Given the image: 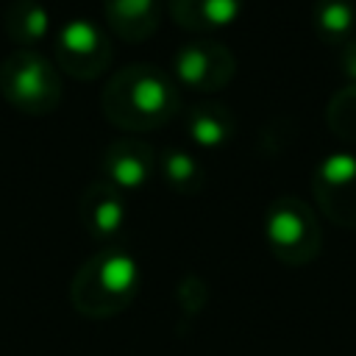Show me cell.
<instances>
[{
    "mask_svg": "<svg viewBox=\"0 0 356 356\" xmlns=\"http://www.w3.org/2000/svg\"><path fill=\"white\" fill-rule=\"evenodd\" d=\"M100 108L114 128L145 134L167 125L178 114L181 92L175 78L161 67L128 64L103 86Z\"/></svg>",
    "mask_w": 356,
    "mask_h": 356,
    "instance_id": "6da1fadb",
    "label": "cell"
},
{
    "mask_svg": "<svg viewBox=\"0 0 356 356\" xmlns=\"http://www.w3.org/2000/svg\"><path fill=\"white\" fill-rule=\"evenodd\" d=\"M139 292V264L120 248L89 256L70 281V303L81 317L108 320L125 312Z\"/></svg>",
    "mask_w": 356,
    "mask_h": 356,
    "instance_id": "7a4b0ae2",
    "label": "cell"
},
{
    "mask_svg": "<svg viewBox=\"0 0 356 356\" xmlns=\"http://www.w3.org/2000/svg\"><path fill=\"white\" fill-rule=\"evenodd\" d=\"M0 95L11 108L44 117L61 103V72L42 53L19 47L0 64Z\"/></svg>",
    "mask_w": 356,
    "mask_h": 356,
    "instance_id": "3957f363",
    "label": "cell"
},
{
    "mask_svg": "<svg viewBox=\"0 0 356 356\" xmlns=\"http://www.w3.org/2000/svg\"><path fill=\"white\" fill-rule=\"evenodd\" d=\"M264 239L270 253L289 267H303L320 256L323 248V234L317 214L312 206L300 197L284 195L275 197L267 206L264 214Z\"/></svg>",
    "mask_w": 356,
    "mask_h": 356,
    "instance_id": "277c9868",
    "label": "cell"
},
{
    "mask_svg": "<svg viewBox=\"0 0 356 356\" xmlns=\"http://www.w3.org/2000/svg\"><path fill=\"white\" fill-rule=\"evenodd\" d=\"M111 39L108 33L83 17H75L64 22L53 42V56L58 64V72L75 78V81H95L100 78L111 64Z\"/></svg>",
    "mask_w": 356,
    "mask_h": 356,
    "instance_id": "5b68a950",
    "label": "cell"
},
{
    "mask_svg": "<svg viewBox=\"0 0 356 356\" xmlns=\"http://www.w3.org/2000/svg\"><path fill=\"white\" fill-rule=\"evenodd\" d=\"M234 75H236V58L231 47L206 36L184 42L172 56V78L203 95L225 89L234 81Z\"/></svg>",
    "mask_w": 356,
    "mask_h": 356,
    "instance_id": "8992f818",
    "label": "cell"
},
{
    "mask_svg": "<svg viewBox=\"0 0 356 356\" xmlns=\"http://www.w3.org/2000/svg\"><path fill=\"white\" fill-rule=\"evenodd\" d=\"M312 195L323 217L356 231V156L331 153L312 175Z\"/></svg>",
    "mask_w": 356,
    "mask_h": 356,
    "instance_id": "52a82bcc",
    "label": "cell"
},
{
    "mask_svg": "<svg viewBox=\"0 0 356 356\" xmlns=\"http://www.w3.org/2000/svg\"><path fill=\"white\" fill-rule=\"evenodd\" d=\"M100 172L120 192H142L156 178V150L145 139H117L103 150Z\"/></svg>",
    "mask_w": 356,
    "mask_h": 356,
    "instance_id": "ba28073f",
    "label": "cell"
},
{
    "mask_svg": "<svg viewBox=\"0 0 356 356\" xmlns=\"http://www.w3.org/2000/svg\"><path fill=\"white\" fill-rule=\"evenodd\" d=\"M78 217L92 239H114L125 228V200L111 184L92 181L78 200Z\"/></svg>",
    "mask_w": 356,
    "mask_h": 356,
    "instance_id": "9c48e42d",
    "label": "cell"
},
{
    "mask_svg": "<svg viewBox=\"0 0 356 356\" xmlns=\"http://www.w3.org/2000/svg\"><path fill=\"white\" fill-rule=\"evenodd\" d=\"M242 6L245 0H167L170 17L197 36L228 28L239 17Z\"/></svg>",
    "mask_w": 356,
    "mask_h": 356,
    "instance_id": "30bf717a",
    "label": "cell"
},
{
    "mask_svg": "<svg viewBox=\"0 0 356 356\" xmlns=\"http://www.w3.org/2000/svg\"><path fill=\"white\" fill-rule=\"evenodd\" d=\"M184 131L197 147L217 150L234 139L236 120L228 106H222L217 100H200V103L189 106V111L184 117Z\"/></svg>",
    "mask_w": 356,
    "mask_h": 356,
    "instance_id": "8fae6325",
    "label": "cell"
},
{
    "mask_svg": "<svg viewBox=\"0 0 356 356\" xmlns=\"http://www.w3.org/2000/svg\"><path fill=\"white\" fill-rule=\"evenodd\" d=\"M108 28L125 42H145L156 33L161 19L159 0H103Z\"/></svg>",
    "mask_w": 356,
    "mask_h": 356,
    "instance_id": "7c38bea8",
    "label": "cell"
},
{
    "mask_svg": "<svg viewBox=\"0 0 356 356\" xmlns=\"http://www.w3.org/2000/svg\"><path fill=\"white\" fill-rule=\"evenodd\" d=\"M3 31L14 44L31 50V44L42 42L50 31L47 6L39 0H11L3 11Z\"/></svg>",
    "mask_w": 356,
    "mask_h": 356,
    "instance_id": "4fadbf2b",
    "label": "cell"
},
{
    "mask_svg": "<svg viewBox=\"0 0 356 356\" xmlns=\"http://www.w3.org/2000/svg\"><path fill=\"white\" fill-rule=\"evenodd\" d=\"M156 172L178 195H195L203 189V167L184 147H164L156 153Z\"/></svg>",
    "mask_w": 356,
    "mask_h": 356,
    "instance_id": "5bb4252c",
    "label": "cell"
},
{
    "mask_svg": "<svg viewBox=\"0 0 356 356\" xmlns=\"http://www.w3.org/2000/svg\"><path fill=\"white\" fill-rule=\"evenodd\" d=\"M312 25L325 44H345L356 33V6L353 0H317L312 11Z\"/></svg>",
    "mask_w": 356,
    "mask_h": 356,
    "instance_id": "9a60e30c",
    "label": "cell"
},
{
    "mask_svg": "<svg viewBox=\"0 0 356 356\" xmlns=\"http://www.w3.org/2000/svg\"><path fill=\"white\" fill-rule=\"evenodd\" d=\"M325 125L337 139L356 145V83L331 95L325 106Z\"/></svg>",
    "mask_w": 356,
    "mask_h": 356,
    "instance_id": "2e32d148",
    "label": "cell"
},
{
    "mask_svg": "<svg viewBox=\"0 0 356 356\" xmlns=\"http://www.w3.org/2000/svg\"><path fill=\"white\" fill-rule=\"evenodd\" d=\"M339 67L342 72L350 78V83H356V33L342 44V56H339Z\"/></svg>",
    "mask_w": 356,
    "mask_h": 356,
    "instance_id": "e0dca14e",
    "label": "cell"
}]
</instances>
